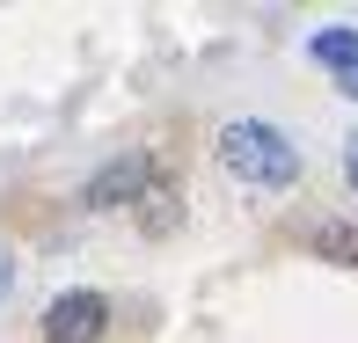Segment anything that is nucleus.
Wrapping results in <instances>:
<instances>
[{
	"mask_svg": "<svg viewBox=\"0 0 358 343\" xmlns=\"http://www.w3.org/2000/svg\"><path fill=\"white\" fill-rule=\"evenodd\" d=\"M220 161H227V175H241V183H256V190H292L300 183V146H292L271 117H234V124H220Z\"/></svg>",
	"mask_w": 358,
	"mask_h": 343,
	"instance_id": "obj_1",
	"label": "nucleus"
},
{
	"mask_svg": "<svg viewBox=\"0 0 358 343\" xmlns=\"http://www.w3.org/2000/svg\"><path fill=\"white\" fill-rule=\"evenodd\" d=\"M315 249H322V256H336V263H358V226H322Z\"/></svg>",
	"mask_w": 358,
	"mask_h": 343,
	"instance_id": "obj_5",
	"label": "nucleus"
},
{
	"mask_svg": "<svg viewBox=\"0 0 358 343\" xmlns=\"http://www.w3.org/2000/svg\"><path fill=\"white\" fill-rule=\"evenodd\" d=\"M110 336V300L103 292H59L52 307H44V343H103Z\"/></svg>",
	"mask_w": 358,
	"mask_h": 343,
	"instance_id": "obj_2",
	"label": "nucleus"
},
{
	"mask_svg": "<svg viewBox=\"0 0 358 343\" xmlns=\"http://www.w3.org/2000/svg\"><path fill=\"white\" fill-rule=\"evenodd\" d=\"M336 88H344V95H351V103H358V73H344V80H336Z\"/></svg>",
	"mask_w": 358,
	"mask_h": 343,
	"instance_id": "obj_8",
	"label": "nucleus"
},
{
	"mask_svg": "<svg viewBox=\"0 0 358 343\" xmlns=\"http://www.w3.org/2000/svg\"><path fill=\"white\" fill-rule=\"evenodd\" d=\"M8 292H15V256L0 249V300H8Z\"/></svg>",
	"mask_w": 358,
	"mask_h": 343,
	"instance_id": "obj_7",
	"label": "nucleus"
},
{
	"mask_svg": "<svg viewBox=\"0 0 358 343\" xmlns=\"http://www.w3.org/2000/svg\"><path fill=\"white\" fill-rule=\"evenodd\" d=\"M307 59H315V66H329L336 80L358 73V29H315V37H307Z\"/></svg>",
	"mask_w": 358,
	"mask_h": 343,
	"instance_id": "obj_4",
	"label": "nucleus"
},
{
	"mask_svg": "<svg viewBox=\"0 0 358 343\" xmlns=\"http://www.w3.org/2000/svg\"><path fill=\"white\" fill-rule=\"evenodd\" d=\"M344 183L358 190V132H351V146H344Z\"/></svg>",
	"mask_w": 358,
	"mask_h": 343,
	"instance_id": "obj_6",
	"label": "nucleus"
},
{
	"mask_svg": "<svg viewBox=\"0 0 358 343\" xmlns=\"http://www.w3.org/2000/svg\"><path fill=\"white\" fill-rule=\"evenodd\" d=\"M146 175H154V161H146V154H124V161H103V168L88 175V190H80V205H88V212H110V205H139Z\"/></svg>",
	"mask_w": 358,
	"mask_h": 343,
	"instance_id": "obj_3",
	"label": "nucleus"
}]
</instances>
